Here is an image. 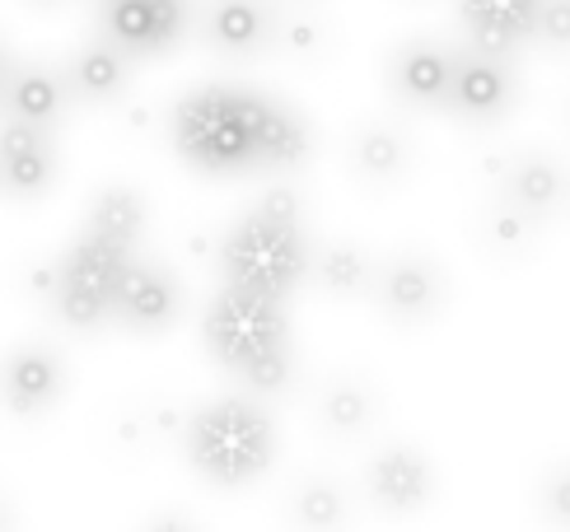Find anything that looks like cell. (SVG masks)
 I'll return each instance as SVG.
<instances>
[{"label": "cell", "mask_w": 570, "mask_h": 532, "mask_svg": "<svg viewBox=\"0 0 570 532\" xmlns=\"http://www.w3.org/2000/svg\"><path fill=\"white\" fill-rule=\"evenodd\" d=\"M257 104L263 93L239 85H202L174 108V150L197 174H244L253 168Z\"/></svg>", "instance_id": "cell-1"}, {"label": "cell", "mask_w": 570, "mask_h": 532, "mask_svg": "<svg viewBox=\"0 0 570 532\" xmlns=\"http://www.w3.org/2000/svg\"><path fill=\"white\" fill-rule=\"evenodd\" d=\"M183 444L193 467L216 486H248L276 457V430L263 406L248 397H220L193 411L183 425Z\"/></svg>", "instance_id": "cell-2"}, {"label": "cell", "mask_w": 570, "mask_h": 532, "mask_svg": "<svg viewBox=\"0 0 570 532\" xmlns=\"http://www.w3.org/2000/svg\"><path fill=\"white\" fill-rule=\"evenodd\" d=\"M220 272L229 285L257 289L272 299H291L308 280V238L299 220H276L253 206L239 225L220 238Z\"/></svg>", "instance_id": "cell-3"}, {"label": "cell", "mask_w": 570, "mask_h": 532, "mask_svg": "<svg viewBox=\"0 0 570 532\" xmlns=\"http://www.w3.org/2000/svg\"><path fill=\"white\" fill-rule=\"evenodd\" d=\"M206 351L216 365H225L239 378L248 365L267 359L276 351H291V318H285V299L257 295V289L229 285L210 299L206 318H202Z\"/></svg>", "instance_id": "cell-4"}, {"label": "cell", "mask_w": 570, "mask_h": 532, "mask_svg": "<svg viewBox=\"0 0 570 532\" xmlns=\"http://www.w3.org/2000/svg\"><path fill=\"white\" fill-rule=\"evenodd\" d=\"M127 262H131V248L85 229L57 262V289H52L57 318L76 332L104 327L112 318V299H117V285H122Z\"/></svg>", "instance_id": "cell-5"}, {"label": "cell", "mask_w": 570, "mask_h": 532, "mask_svg": "<svg viewBox=\"0 0 570 532\" xmlns=\"http://www.w3.org/2000/svg\"><path fill=\"white\" fill-rule=\"evenodd\" d=\"M519 99V70L514 57L482 52V47H463L449 61V89H444V112L463 127H495Z\"/></svg>", "instance_id": "cell-6"}, {"label": "cell", "mask_w": 570, "mask_h": 532, "mask_svg": "<svg viewBox=\"0 0 570 532\" xmlns=\"http://www.w3.org/2000/svg\"><path fill=\"white\" fill-rule=\"evenodd\" d=\"M370 295L379 299V308H384L397 327H421V323H431L435 313L444 308L449 280H444L435 257H425V253H397L384 266H374Z\"/></svg>", "instance_id": "cell-7"}, {"label": "cell", "mask_w": 570, "mask_h": 532, "mask_svg": "<svg viewBox=\"0 0 570 532\" xmlns=\"http://www.w3.org/2000/svg\"><path fill=\"white\" fill-rule=\"evenodd\" d=\"M178 313H183L178 276L169 272V266L131 253L122 285H117V299H112V318L136 336H159V332H169L178 323Z\"/></svg>", "instance_id": "cell-8"}, {"label": "cell", "mask_w": 570, "mask_h": 532, "mask_svg": "<svg viewBox=\"0 0 570 532\" xmlns=\"http://www.w3.org/2000/svg\"><path fill=\"white\" fill-rule=\"evenodd\" d=\"M99 23L127 57H159L187 33V0H112Z\"/></svg>", "instance_id": "cell-9"}, {"label": "cell", "mask_w": 570, "mask_h": 532, "mask_svg": "<svg viewBox=\"0 0 570 532\" xmlns=\"http://www.w3.org/2000/svg\"><path fill=\"white\" fill-rule=\"evenodd\" d=\"M66 393V365L52 346H19L0 365V402L10 416L33 421L42 411H52Z\"/></svg>", "instance_id": "cell-10"}, {"label": "cell", "mask_w": 570, "mask_h": 532, "mask_svg": "<svg viewBox=\"0 0 570 532\" xmlns=\"http://www.w3.org/2000/svg\"><path fill=\"white\" fill-rule=\"evenodd\" d=\"M57 183V150H52V131L29 127L19 117L0 122V187L19 201L42 197Z\"/></svg>", "instance_id": "cell-11"}, {"label": "cell", "mask_w": 570, "mask_h": 532, "mask_svg": "<svg viewBox=\"0 0 570 532\" xmlns=\"http://www.w3.org/2000/svg\"><path fill=\"white\" fill-rule=\"evenodd\" d=\"M370 495L379 510H393V514H407V510H421V504H431L435 495V467L431 457L412 444H389L370 457Z\"/></svg>", "instance_id": "cell-12"}, {"label": "cell", "mask_w": 570, "mask_h": 532, "mask_svg": "<svg viewBox=\"0 0 570 532\" xmlns=\"http://www.w3.org/2000/svg\"><path fill=\"white\" fill-rule=\"evenodd\" d=\"M538 14H542V0H459L468 42L501 57H519V47L533 42Z\"/></svg>", "instance_id": "cell-13"}, {"label": "cell", "mask_w": 570, "mask_h": 532, "mask_svg": "<svg viewBox=\"0 0 570 532\" xmlns=\"http://www.w3.org/2000/svg\"><path fill=\"white\" fill-rule=\"evenodd\" d=\"M449 61H454V47H444L435 38H407L389 57L393 99L407 108H440L449 89Z\"/></svg>", "instance_id": "cell-14"}, {"label": "cell", "mask_w": 570, "mask_h": 532, "mask_svg": "<svg viewBox=\"0 0 570 532\" xmlns=\"http://www.w3.org/2000/svg\"><path fill=\"white\" fill-rule=\"evenodd\" d=\"M276 10L267 0H210L202 14L206 42L225 57H257L276 42Z\"/></svg>", "instance_id": "cell-15"}, {"label": "cell", "mask_w": 570, "mask_h": 532, "mask_svg": "<svg viewBox=\"0 0 570 532\" xmlns=\"http://www.w3.org/2000/svg\"><path fill=\"white\" fill-rule=\"evenodd\" d=\"M501 201L533 215L538 225H548L552 215L566 206V174L557 168L552 155L519 150V155H510L501 164Z\"/></svg>", "instance_id": "cell-16"}, {"label": "cell", "mask_w": 570, "mask_h": 532, "mask_svg": "<svg viewBox=\"0 0 570 532\" xmlns=\"http://www.w3.org/2000/svg\"><path fill=\"white\" fill-rule=\"evenodd\" d=\"M66 76L52 66H6V80H0V108L6 117H19L29 127L52 131L66 112Z\"/></svg>", "instance_id": "cell-17"}, {"label": "cell", "mask_w": 570, "mask_h": 532, "mask_svg": "<svg viewBox=\"0 0 570 532\" xmlns=\"http://www.w3.org/2000/svg\"><path fill=\"white\" fill-rule=\"evenodd\" d=\"M314 155V131L291 108L263 93L257 104V136H253V168H304V159Z\"/></svg>", "instance_id": "cell-18"}, {"label": "cell", "mask_w": 570, "mask_h": 532, "mask_svg": "<svg viewBox=\"0 0 570 532\" xmlns=\"http://www.w3.org/2000/svg\"><path fill=\"white\" fill-rule=\"evenodd\" d=\"M61 76H66L70 99H80V104H112V99H122V93H127L131 57L117 42L99 38V42L80 47V52L66 61Z\"/></svg>", "instance_id": "cell-19"}, {"label": "cell", "mask_w": 570, "mask_h": 532, "mask_svg": "<svg viewBox=\"0 0 570 532\" xmlns=\"http://www.w3.org/2000/svg\"><path fill=\"white\" fill-rule=\"evenodd\" d=\"M146 220H150L146 197H140L136 187L112 183L104 191H94L89 215H85V229L99 234V238H112V244H122V248H136L140 234H146Z\"/></svg>", "instance_id": "cell-20"}, {"label": "cell", "mask_w": 570, "mask_h": 532, "mask_svg": "<svg viewBox=\"0 0 570 532\" xmlns=\"http://www.w3.org/2000/svg\"><path fill=\"white\" fill-rule=\"evenodd\" d=\"M407 164H412V145L402 140L393 127H361L351 136V168H355V178H365L370 187H389L397 183L402 174H407Z\"/></svg>", "instance_id": "cell-21"}, {"label": "cell", "mask_w": 570, "mask_h": 532, "mask_svg": "<svg viewBox=\"0 0 570 532\" xmlns=\"http://www.w3.org/2000/svg\"><path fill=\"white\" fill-rule=\"evenodd\" d=\"M308 280H314L323 295L355 299V295H370L374 262L351 244H332V248H318V253L308 248Z\"/></svg>", "instance_id": "cell-22"}, {"label": "cell", "mask_w": 570, "mask_h": 532, "mask_svg": "<svg viewBox=\"0 0 570 532\" xmlns=\"http://www.w3.org/2000/svg\"><path fill=\"white\" fill-rule=\"evenodd\" d=\"M318 416H323V425L332 434H361L374 421V393L365 388V383H355V378H337V383H327L323 388Z\"/></svg>", "instance_id": "cell-23"}, {"label": "cell", "mask_w": 570, "mask_h": 532, "mask_svg": "<svg viewBox=\"0 0 570 532\" xmlns=\"http://www.w3.org/2000/svg\"><path fill=\"white\" fill-rule=\"evenodd\" d=\"M482 248H491L495 257H519L529 244H533V234H538V220L524 210H514L510 201H501L495 210L482 215Z\"/></svg>", "instance_id": "cell-24"}, {"label": "cell", "mask_w": 570, "mask_h": 532, "mask_svg": "<svg viewBox=\"0 0 570 532\" xmlns=\"http://www.w3.org/2000/svg\"><path fill=\"white\" fill-rule=\"evenodd\" d=\"M291 500H295V504H291V510H295V523H304V528H337V523L346 519V500H342V491L332 486V481H323V476L299 481Z\"/></svg>", "instance_id": "cell-25"}, {"label": "cell", "mask_w": 570, "mask_h": 532, "mask_svg": "<svg viewBox=\"0 0 570 532\" xmlns=\"http://www.w3.org/2000/svg\"><path fill=\"white\" fill-rule=\"evenodd\" d=\"M272 47H281V52H291V57H323L327 52V29L308 14L276 19V42Z\"/></svg>", "instance_id": "cell-26"}, {"label": "cell", "mask_w": 570, "mask_h": 532, "mask_svg": "<svg viewBox=\"0 0 570 532\" xmlns=\"http://www.w3.org/2000/svg\"><path fill=\"white\" fill-rule=\"evenodd\" d=\"M538 504H542V514H548L552 523H570V457H566V463H552L548 472H542Z\"/></svg>", "instance_id": "cell-27"}, {"label": "cell", "mask_w": 570, "mask_h": 532, "mask_svg": "<svg viewBox=\"0 0 570 532\" xmlns=\"http://www.w3.org/2000/svg\"><path fill=\"white\" fill-rule=\"evenodd\" d=\"M291 374H295V355L291 351H276L267 359H257V365H248L239 378L248 383L253 393H281L285 383H291Z\"/></svg>", "instance_id": "cell-28"}, {"label": "cell", "mask_w": 570, "mask_h": 532, "mask_svg": "<svg viewBox=\"0 0 570 532\" xmlns=\"http://www.w3.org/2000/svg\"><path fill=\"white\" fill-rule=\"evenodd\" d=\"M533 42L557 47V52H570V0H542Z\"/></svg>", "instance_id": "cell-29"}, {"label": "cell", "mask_w": 570, "mask_h": 532, "mask_svg": "<svg viewBox=\"0 0 570 532\" xmlns=\"http://www.w3.org/2000/svg\"><path fill=\"white\" fill-rule=\"evenodd\" d=\"M29 285L38 289V295H47V299H52V289H57V266H38Z\"/></svg>", "instance_id": "cell-30"}, {"label": "cell", "mask_w": 570, "mask_h": 532, "mask_svg": "<svg viewBox=\"0 0 570 532\" xmlns=\"http://www.w3.org/2000/svg\"><path fill=\"white\" fill-rule=\"evenodd\" d=\"M112 6V0H94V14H99V10H108Z\"/></svg>", "instance_id": "cell-31"}, {"label": "cell", "mask_w": 570, "mask_h": 532, "mask_svg": "<svg viewBox=\"0 0 570 532\" xmlns=\"http://www.w3.org/2000/svg\"><path fill=\"white\" fill-rule=\"evenodd\" d=\"M6 66H10V61H6V52H0V80H6Z\"/></svg>", "instance_id": "cell-32"}, {"label": "cell", "mask_w": 570, "mask_h": 532, "mask_svg": "<svg viewBox=\"0 0 570 532\" xmlns=\"http://www.w3.org/2000/svg\"><path fill=\"white\" fill-rule=\"evenodd\" d=\"M10 523V514H6V504H0V528H6Z\"/></svg>", "instance_id": "cell-33"}, {"label": "cell", "mask_w": 570, "mask_h": 532, "mask_svg": "<svg viewBox=\"0 0 570 532\" xmlns=\"http://www.w3.org/2000/svg\"><path fill=\"white\" fill-rule=\"evenodd\" d=\"M566 117H570V108H566Z\"/></svg>", "instance_id": "cell-34"}]
</instances>
